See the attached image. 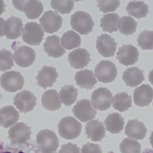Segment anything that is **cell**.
Listing matches in <instances>:
<instances>
[{"instance_id": "f35d334b", "label": "cell", "mask_w": 153, "mask_h": 153, "mask_svg": "<svg viewBox=\"0 0 153 153\" xmlns=\"http://www.w3.org/2000/svg\"><path fill=\"white\" fill-rule=\"evenodd\" d=\"M81 153H102V150L99 145L88 143L84 145Z\"/></svg>"}, {"instance_id": "8992f818", "label": "cell", "mask_w": 153, "mask_h": 153, "mask_svg": "<svg viewBox=\"0 0 153 153\" xmlns=\"http://www.w3.org/2000/svg\"><path fill=\"white\" fill-rule=\"evenodd\" d=\"M91 101L95 109L104 111L111 107L113 101V97L109 89L100 88L93 92L91 96Z\"/></svg>"}, {"instance_id": "1f68e13d", "label": "cell", "mask_w": 153, "mask_h": 153, "mask_svg": "<svg viewBox=\"0 0 153 153\" xmlns=\"http://www.w3.org/2000/svg\"><path fill=\"white\" fill-rule=\"evenodd\" d=\"M80 36L73 31H69L63 34L61 38L62 47L67 50H72L79 47L81 44Z\"/></svg>"}, {"instance_id": "ffe728a7", "label": "cell", "mask_w": 153, "mask_h": 153, "mask_svg": "<svg viewBox=\"0 0 153 153\" xmlns=\"http://www.w3.org/2000/svg\"><path fill=\"white\" fill-rule=\"evenodd\" d=\"M45 52L48 56L58 58L65 53V51L61 45L60 39L59 36L53 35L48 36L44 44Z\"/></svg>"}, {"instance_id": "7bdbcfd3", "label": "cell", "mask_w": 153, "mask_h": 153, "mask_svg": "<svg viewBox=\"0 0 153 153\" xmlns=\"http://www.w3.org/2000/svg\"><path fill=\"white\" fill-rule=\"evenodd\" d=\"M11 153L10 152H5V153Z\"/></svg>"}, {"instance_id": "9a60e30c", "label": "cell", "mask_w": 153, "mask_h": 153, "mask_svg": "<svg viewBox=\"0 0 153 153\" xmlns=\"http://www.w3.org/2000/svg\"><path fill=\"white\" fill-rule=\"evenodd\" d=\"M117 43L114 39L106 34L97 37L96 48L98 52L105 57H112L116 50Z\"/></svg>"}, {"instance_id": "cb8c5ba5", "label": "cell", "mask_w": 153, "mask_h": 153, "mask_svg": "<svg viewBox=\"0 0 153 153\" xmlns=\"http://www.w3.org/2000/svg\"><path fill=\"white\" fill-rule=\"evenodd\" d=\"M123 79L126 85L135 87L141 84L145 79L143 71L137 67H132L124 71Z\"/></svg>"}, {"instance_id": "44dd1931", "label": "cell", "mask_w": 153, "mask_h": 153, "mask_svg": "<svg viewBox=\"0 0 153 153\" xmlns=\"http://www.w3.org/2000/svg\"><path fill=\"white\" fill-rule=\"evenodd\" d=\"M88 138L92 141H101L105 137V128L103 123L98 120L88 122L85 127Z\"/></svg>"}, {"instance_id": "30bf717a", "label": "cell", "mask_w": 153, "mask_h": 153, "mask_svg": "<svg viewBox=\"0 0 153 153\" xmlns=\"http://www.w3.org/2000/svg\"><path fill=\"white\" fill-rule=\"evenodd\" d=\"M14 104L20 112L27 113L33 111L36 105V97L30 91L24 90L16 95Z\"/></svg>"}, {"instance_id": "ee69618b", "label": "cell", "mask_w": 153, "mask_h": 153, "mask_svg": "<svg viewBox=\"0 0 153 153\" xmlns=\"http://www.w3.org/2000/svg\"><path fill=\"white\" fill-rule=\"evenodd\" d=\"M19 153H24V152H22V151H20V152H19Z\"/></svg>"}, {"instance_id": "f546056e", "label": "cell", "mask_w": 153, "mask_h": 153, "mask_svg": "<svg viewBox=\"0 0 153 153\" xmlns=\"http://www.w3.org/2000/svg\"><path fill=\"white\" fill-rule=\"evenodd\" d=\"M78 96L77 89L73 85H65L61 88L59 97L61 102L66 106H70L75 102Z\"/></svg>"}, {"instance_id": "52a82bcc", "label": "cell", "mask_w": 153, "mask_h": 153, "mask_svg": "<svg viewBox=\"0 0 153 153\" xmlns=\"http://www.w3.org/2000/svg\"><path fill=\"white\" fill-rule=\"evenodd\" d=\"M117 70L115 65L109 61H102L96 67L95 76L100 82H112L116 77Z\"/></svg>"}, {"instance_id": "ba28073f", "label": "cell", "mask_w": 153, "mask_h": 153, "mask_svg": "<svg viewBox=\"0 0 153 153\" xmlns=\"http://www.w3.org/2000/svg\"><path fill=\"white\" fill-rule=\"evenodd\" d=\"M44 32L41 26L35 22L27 23L23 29L22 38L24 42L32 45H39L42 42Z\"/></svg>"}, {"instance_id": "6da1fadb", "label": "cell", "mask_w": 153, "mask_h": 153, "mask_svg": "<svg viewBox=\"0 0 153 153\" xmlns=\"http://www.w3.org/2000/svg\"><path fill=\"white\" fill-rule=\"evenodd\" d=\"M61 137L68 140L74 139L80 135L81 125L76 119L71 116L62 118L58 125Z\"/></svg>"}, {"instance_id": "ab89813d", "label": "cell", "mask_w": 153, "mask_h": 153, "mask_svg": "<svg viewBox=\"0 0 153 153\" xmlns=\"http://www.w3.org/2000/svg\"><path fill=\"white\" fill-rule=\"evenodd\" d=\"M59 153H80V149L76 144L68 143L61 146Z\"/></svg>"}, {"instance_id": "7402d4cb", "label": "cell", "mask_w": 153, "mask_h": 153, "mask_svg": "<svg viewBox=\"0 0 153 153\" xmlns=\"http://www.w3.org/2000/svg\"><path fill=\"white\" fill-rule=\"evenodd\" d=\"M146 132L147 129L144 123L137 119L130 120L125 127V134L131 138L143 139Z\"/></svg>"}, {"instance_id": "b9f144b4", "label": "cell", "mask_w": 153, "mask_h": 153, "mask_svg": "<svg viewBox=\"0 0 153 153\" xmlns=\"http://www.w3.org/2000/svg\"><path fill=\"white\" fill-rule=\"evenodd\" d=\"M6 6L4 1L0 0V15H1L5 11Z\"/></svg>"}, {"instance_id": "e0dca14e", "label": "cell", "mask_w": 153, "mask_h": 153, "mask_svg": "<svg viewBox=\"0 0 153 153\" xmlns=\"http://www.w3.org/2000/svg\"><path fill=\"white\" fill-rule=\"evenodd\" d=\"M23 24L20 19L12 16L5 22L4 33L8 39H17L23 31Z\"/></svg>"}, {"instance_id": "2e32d148", "label": "cell", "mask_w": 153, "mask_h": 153, "mask_svg": "<svg viewBox=\"0 0 153 153\" xmlns=\"http://www.w3.org/2000/svg\"><path fill=\"white\" fill-rule=\"evenodd\" d=\"M38 72L36 78L37 85L45 89L52 86L59 76L56 69L51 66H44Z\"/></svg>"}, {"instance_id": "8fae6325", "label": "cell", "mask_w": 153, "mask_h": 153, "mask_svg": "<svg viewBox=\"0 0 153 153\" xmlns=\"http://www.w3.org/2000/svg\"><path fill=\"white\" fill-rule=\"evenodd\" d=\"M72 111L75 116L83 122L93 120L97 114L96 110L93 108L91 102L87 99L78 101Z\"/></svg>"}, {"instance_id": "74e56055", "label": "cell", "mask_w": 153, "mask_h": 153, "mask_svg": "<svg viewBox=\"0 0 153 153\" xmlns=\"http://www.w3.org/2000/svg\"><path fill=\"white\" fill-rule=\"evenodd\" d=\"M97 2L100 11L104 13L114 11L120 5L119 0H99Z\"/></svg>"}, {"instance_id": "d6a6232c", "label": "cell", "mask_w": 153, "mask_h": 153, "mask_svg": "<svg viewBox=\"0 0 153 153\" xmlns=\"http://www.w3.org/2000/svg\"><path fill=\"white\" fill-rule=\"evenodd\" d=\"M137 23L134 19L129 16L122 17L119 21L118 29L125 35H132L136 31Z\"/></svg>"}, {"instance_id": "d590c367", "label": "cell", "mask_w": 153, "mask_h": 153, "mask_svg": "<svg viewBox=\"0 0 153 153\" xmlns=\"http://www.w3.org/2000/svg\"><path fill=\"white\" fill-rule=\"evenodd\" d=\"M137 41L138 45L143 50H152L153 49V31L145 30L141 32L139 35Z\"/></svg>"}, {"instance_id": "e575fe53", "label": "cell", "mask_w": 153, "mask_h": 153, "mask_svg": "<svg viewBox=\"0 0 153 153\" xmlns=\"http://www.w3.org/2000/svg\"><path fill=\"white\" fill-rule=\"evenodd\" d=\"M121 153H140L141 146L137 140L126 138L120 145Z\"/></svg>"}, {"instance_id": "4316f807", "label": "cell", "mask_w": 153, "mask_h": 153, "mask_svg": "<svg viewBox=\"0 0 153 153\" xmlns=\"http://www.w3.org/2000/svg\"><path fill=\"white\" fill-rule=\"evenodd\" d=\"M106 130L113 134L120 133L123 128L124 119L117 113L110 114L104 121Z\"/></svg>"}, {"instance_id": "5bb4252c", "label": "cell", "mask_w": 153, "mask_h": 153, "mask_svg": "<svg viewBox=\"0 0 153 153\" xmlns=\"http://www.w3.org/2000/svg\"><path fill=\"white\" fill-rule=\"evenodd\" d=\"M139 52L137 49L131 45H125L119 48L116 59L125 66L135 64L138 61Z\"/></svg>"}, {"instance_id": "484cf974", "label": "cell", "mask_w": 153, "mask_h": 153, "mask_svg": "<svg viewBox=\"0 0 153 153\" xmlns=\"http://www.w3.org/2000/svg\"><path fill=\"white\" fill-rule=\"evenodd\" d=\"M75 78L76 84L82 88L92 89L97 83L93 71L88 69L77 72Z\"/></svg>"}, {"instance_id": "8d00e7d4", "label": "cell", "mask_w": 153, "mask_h": 153, "mask_svg": "<svg viewBox=\"0 0 153 153\" xmlns=\"http://www.w3.org/2000/svg\"><path fill=\"white\" fill-rule=\"evenodd\" d=\"M14 65L13 54L6 49L0 51V71H6L10 69Z\"/></svg>"}, {"instance_id": "83f0119b", "label": "cell", "mask_w": 153, "mask_h": 153, "mask_svg": "<svg viewBox=\"0 0 153 153\" xmlns=\"http://www.w3.org/2000/svg\"><path fill=\"white\" fill-rule=\"evenodd\" d=\"M129 15L138 19L146 17L149 13V7L144 1H131L126 8Z\"/></svg>"}, {"instance_id": "d6986e66", "label": "cell", "mask_w": 153, "mask_h": 153, "mask_svg": "<svg viewBox=\"0 0 153 153\" xmlns=\"http://www.w3.org/2000/svg\"><path fill=\"white\" fill-rule=\"evenodd\" d=\"M133 96L136 105L140 107L148 106L153 99V89L149 85L143 84L135 89Z\"/></svg>"}, {"instance_id": "4dcf8cb0", "label": "cell", "mask_w": 153, "mask_h": 153, "mask_svg": "<svg viewBox=\"0 0 153 153\" xmlns=\"http://www.w3.org/2000/svg\"><path fill=\"white\" fill-rule=\"evenodd\" d=\"M131 96L129 95L125 92H122L114 96L113 106L114 109L122 112L131 107Z\"/></svg>"}, {"instance_id": "277c9868", "label": "cell", "mask_w": 153, "mask_h": 153, "mask_svg": "<svg viewBox=\"0 0 153 153\" xmlns=\"http://www.w3.org/2000/svg\"><path fill=\"white\" fill-rule=\"evenodd\" d=\"M12 2L17 9L24 12L30 19L38 18L43 11L42 3L38 0H13Z\"/></svg>"}, {"instance_id": "836d02e7", "label": "cell", "mask_w": 153, "mask_h": 153, "mask_svg": "<svg viewBox=\"0 0 153 153\" xmlns=\"http://www.w3.org/2000/svg\"><path fill=\"white\" fill-rule=\"evenodd\" d=\"M74 2L71 0H52L51 6L56 12L62 14H68L74 7Z\"/></svg>"}, {"instance_id": "7c38bea8", "label": "cell", "mask_w": 153, "mask_h": 153, "mask_svg": "<svg viewBox=\"0 0 153 153\" xmlns=\"http://www.w3.org/2000/svg\"><path fill=\"white\" fill-rule=\"evenodd\" d=\"M40 24L44 31L49 33L57 32L62 24V19L57 12L46 11L40 19Z\"/></svg>"}, {"instance_id": "603a6c76", "label": "cell", "mask_w": 153, "mask_h": 153, "mask_svg": "<svg viewBox=\"0 0 153 153\" xmlns=\"http://www.w3.org/2000/svg\"><path fill=\"white\" fill-rule=\"evenodd\" d=\"M19 114L13 106L9 105L0 110V125L7 128L19 120Z\"/></svg>"}, {"instance_id": "f1b7e54d", "label": "cell", "mask_w": 153, "mask_h": 153, "mask_svg": "<svg viewBox=\"0 0 153 153\" xmlns=\"http://www.w3.org/2000/svg\"><path fill=\"white\" fill-rule=\"evenodd\" d=\"M120 16L115 13L104 15L101 19L100 26L104 32L112 33L118 30Z\"/></svg>"}, {"instance_id": "4fadbf2b", "label": "cell", "mask_w": 153, "mask_h": 153, "mask_svg": "<svg viewBox=\"0 0 153 153\" xmlns=\"http://www.w3.org/2000/svg\"><path fill=\"white\" fill-rule=\"evenodd\" d=\"M36 52L28 46H19L14 53V59L16 63L20 67L26 68L31 66L35 60Z\"/></svg>"}, {"instance_id": "d4e9b609", "label": "cell", "mask_w": 153, "mask_h": 153, "mask_svg": "<svg viewBox=\"0 0 153 153\" xmlns=\"http://www.w3.org/2000/svg\"><path fill=\"white\" fill-rule=\"evenodd\" d=\"M42 104L46 110L55 111L61 106L59 95L56 90L53 89L45 91L42 98Z\"/></svg>"}, {"instance_id": "f6af8a7d", "label": "cell", "mask_w": 153, "mask_h": 153, "mask_svg": "<svg viewBox=\"0 0 153 153\" xmlns=\"http://www.w3.org/2000/svg\"></svg>"}, {"instance_id": "60d3db41", "label": "cell", "mask_w": 153, "mask_h": 153, "mask_svg": "<svg viewBox=\"0 0 153 153\" xmlns=\"http://www.w3.org/2000/svg\"><path fill=\"white\" fill-rule=\"evenodd\" d=\"M5 21L3 18L0 17V37H2L4 35V26Z\"/></svg>"}, {"instance_id": "9c48e42d", "label": "cell", "mask_w": 153, "mask_h": 153, "mask_svg": "<svg viewBox=\"0 0 153 153\" xmlns=\"http://www.w3.org/2000/svg\"><path fill=\"white\" fill-rule=\"evenodd\" d=\"M9 138L14 144H25L31 138V128L23 122L18 123L10 128Z\"/></svg>"}, {"instance_id": "3957f363", "label": "cell", "mask_w": 153, "mask_h": 153, "mask_svg": "<svg viewBox=\"0 0 153 153\" xmlns=\"http://www.w3.org/2000/svg\"><path fill=\"white\" fill-rule=\"evenodd\" d=\"M70 24L73 29L82 35L88 34L94 25L91 16L82 11H77L71 16Z\"/></svg>"}, {"instance_id": "7a4b0ae2", "label": "cell", "mask_w": 153, "mask_h": 153, "mask_svg": "<svg viewBox=\"0 0 153 153\" xmlns=\"http://www.w3.org/2000/svg\"><path fill=\"white\" fill-rule=\"evenodd\" d=\"M36 142L42 153H53L59 147V140L52 131L44 129L36 136Z\"/></svg>"}, {"instance_id": "ac0fdd59", "label": "cell", "mask_w": 153, "mask_h": 153, "mask_svg": "<svg viewBox=\"0 0 153 153\" xmlns=\"http://www.w3.org/2000/svg\"><path fill=\"white\" fill-rule=\"evenodd\" d=\"M68 60L71 67L77 69L86 67L91 61L89 53L85 49L81 48L71 52Z\"/></svg>"}, {"instance_id": "5b68a950", "label": "cell", "mask_w": 153, "mask_h": 153, "mask_svg": "<svg viewBox=\"0 0 153 153\" xmlns=\"http://www.w3.org/2000/svg\"><path fill=\"white\" fill-rule=\"evenodd\" d=\"M0 81L4 90L13 93L22 89L25 85V79L21 73L14 71L3 73Z\"/></svg>"}]
</instances>
